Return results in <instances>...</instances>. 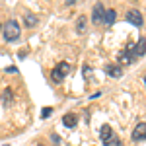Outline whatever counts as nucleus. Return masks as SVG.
<instances>
[{"label": "nucleus", "instance_id": "f3484780", "mask_svg": "<svg viewBox=\"0 0 146 146\" xmlns=\"http://www.w3.org/2000/svg\"><path fill=\"white\" fill-rule=\"evenodd\" d=\"M0 31H2V23H0Z\"/></svg>", "mask_w": 146, "mask_h": 146}, {"label": "nucleus", "instance_id": "6e6552de", "mask_svg": "<svg viewBox=\"0 0 146 146\" xmlns=\"http://www.w3.org/2000/svg\"><path fill=\"white\" fill-rule=\"evenodd\" d=\"M62 123H64V127H68V129H74L76 123H78V117H76L74 113H68V115L62 117Z\"/></svg>", "mask_w": 146, "mask_h": 146}, {"label": "nucleus", "instance_id": "20e7f679", "mask_svg": "<svg viewBox=\"0 0 146 146\" xmlns=\"http://www.w3.org/2000/svg\"><path fill=\"white\" fill-rule=\"evenodd\" d=\"M146 138V123H140L135 127V131H133V140H144Z\"/></svg>", "mask_w": 146, "mask_h": 146}, {"label": "nucleus", "instance_id": "dca6fc26", "mask_svg": "<svg viewBox=\"0 0 146 146\" xmlns=\"http://www.w3.org/2000/svg\"><path fill=\"white\" fill-rule=\"evenodd\" d=\"M53 140H55V144H60V138H58L56 135H53Z\"/></svg>", "mask_w": 146, "mask_h": 146}, {"label": "nucleus", "instance_id": "f8f14e48", "mask_svg": "<svg viewBox=\"0 0 146 146\" xmlns=\"http://www.w3.org/2000/svg\"><path fill=\"white\" fill-rule=\"evenodd\" d=\"M103 144H105V146H121V140L115 138V136H111V138H109L107 142H103Z\"/></svg>", "mask_w": 146, "mask_h": 146}, {"label": "nucleus", "instance_id": "1a4fd4ad", "mask_svg": "<svg viewBox=\"0 0 146 146\" xmlns=\"http://www.w3.org/2000/svg\"><path fill=\"white\" fill-rule=\"evenodd\" d=\"M105 72H107L109 76H113V78H121V76H123V68L115 66V64H113V66H107V68H105Z\"/></svg>", "mask_w": 146, "mask_h": 146}, {"label": "nucleus", "instance_id": "423d86ee", "mask_svg": "<svg viewBox=\"0 0 146 146\" xmlns=\"http://www.w3.org/2000/svg\"><path fill=\"white\" fill-rule=\"evenodd\" d=\"M119 60H121V62H129V64L136 60L135 55H133V51H131V45L125 49V53H121V55H119Z\"/></svg>", "mask_w": 146, "mask_h": 146}, {"label": "nucleus", "instance_id": "39448f33", "mask_svg": "<svg viewBox=\"0 0 146 146\" xmlns=\"http://www.w3.org/2000/svg\"><path fill=\"white\" fill-rule=\"evenodd\" d=\"M131 51H133L135 58L142 56V55H144V51H146V41H144V39H138V43H136L135 47H131Z\"/></svg>", "mask_w": 146, "mask_h": 146}, {"label": "nucleus", "instance_id": "9d476101", "mask_svg": "<svg viewBox=\"0 0 146 146\" xmlns=\"http://www.w3.org/2000/svg\"><path fill=\"white\" fill-rule=\"evenodd\" d=\"M111 136H113L111 135V127H109V125H103V127H101V131H100V138L103 140V142H107Z\"/></svg>", "mask_w": 146, "mask_h": 146}, {"label": "nucleus", "instance_id": "2eb2a0df", "mask_svg": "<svg viewBox=\"0 0 146 146\" xmlns=\"http://www.w3.org/2000/svg\"><path fill=\"white\" fill-rule=\"evenodd\" d=\"M51 113H53V109H51V107H43V109H41V117L45 119V117H49V115H51Z\"/></svg>", "mask_w": 146, "mask_h": 146}, {"label": "nucleus", "instance_id": "9b49d317", "mask_svg": "<svg viewBox=\"0 0 146 146\" xmlns=\"http://www.w3.org/2000/svg\"><path fill=\"white\" fill-rule=\"evenodd\" d=\"M115 18H117V12L115 10H105V14H103V23L111 25V23L115 22Z\"/></svg>", "mask_w": 146, "mask_h": 146}, {"label": "nucleus", "instance_id": "7ed1b4c3", "mask_svg": "<svg viewBox=\"0 0 146 146\" xmlns=\"http://www.w3.org/2000/svg\"><path fill=\"white\" fill-rule=\"evenodd\" d=\"M127 22H131L133 25L140 27V25L144 23V20H142V14H140L138 10H129L127 12Z\"/></svg>", "mask_w": 146, "mask_h": 146}, {"label": "nucleus", "instance_id": "f257e3e1", "mask_svg": "<svg viewBox=\"0 0 146 146\" xmlns=\"http://www.w3.org/2000/svg\"><path fill=\"white\" fill-rule=\"evenodd\" d=\"M20 37V23L16 20H10V22L4 23V39L6 41H16Z\"/></svg>", "mask_w": 146, "mask_h": 146}, {"label": "nucleus", "instance_id": "0eeeda50", "mask_svg": "<svg viewBox=\"0 0 146 146\" xmlns=\"http://www.w3.org/2000/svg\"><path fill=\"white\" fill-rule=\"evenodd\" d=\"M103 14H105L103 4H96V6H94V22L101 23V22H103Z\"/></svg>", "mask_w": 146, "mask_h": 146}, {"label": "nucleus", "instance_id": "4468645a", "mask_svg": "<svg viewBox=\"0 0 146 146\" xmlns=\"http://www.w3.org/2000/svg\"><path fill=\"white\" fill-rule=\"evenodd\" d=\"M84 27H86V20H84V18H80L78 23H76V29H78V31H84Z\"/></svg>", "mask_w": 146, "mask_h": 146}, {"label": "nucleus", "instance_id": "ddd939ff", "mask_svg": "<svg viewBox=\"0 0 146 146\" xmlns=\"http://www.w3.org/2000/svg\"><path fill=\"white\" fill-rule=\"evenodd\" d=\"M35 23H37V18H33V16H25V25L33 27Z\"/></svg>", "mask_w": 146, "mask_h": 146}, {"label": "nucleus", "instance_id": "f03ea898", "mask_svg": "<svg viewBox=\"0 0 146 146\" xmlns=\"http://www.w3.org/2000/svg\"><path fill=\"white\" fill-rule=\"evenodd\" d=\"M68 72H70V64H68V62H58V64L51 70V78H53V82L60 84L62 80L66 78Z\"/></svg>", "mask_w": 146, "mask_h": 146}, {"label": "nucleus", "instance_id": "a211bd4d", "mask_svg": "<svg viewBox=\"0 0 146 146\" xmlns=\"http://www.w3.org/2000/svg\"><path fill=\"white\" fill-rule=\"evenodd\" d=\"M144 82H146V78H144Z\"/></svg>", "mask_w": 146, "mask_h": 146}]
</instances>
